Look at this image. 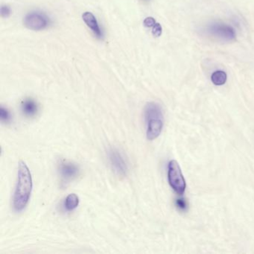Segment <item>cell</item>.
Wrapping results in <instances>:
<instances>
[{"label": "cell", "instance_id": "1", "mask_svg": "<svg viewBox=\"0 0 254 254\" xmlns=\"http://www.w3.org/2000/svg\"><path fill=\"white\" fill-rule=\"evenodd\" d=\"M33 189L32 175L25 162L20 161L17 182L13 197V208L16 212H21L27 206Z\"/></svg>", "mask_w": 254, "mask_h": 254}, {"label": "cell", "instance_id": "2", "mask_svg": "<svg viewBox=\"0 0 254 254\" xmlns=\"http://www.w3.org/2000/svg\"><path fill=\"white\" fill-rule=\"evenodd\" d=\"M145 122H146V136L148 140L157 139L163 130L164 124L163 109L157 102H148L145 107Z\"/></svg>", "mask_w": 254, "mask_h": 254}, {"label": "cell", "instance_id": "3", "mask_svg": "<svg viewBox=\"0 0 254 254\" xmlns=\"http://www.w3.org/2000/svg\"><path fill=\"white\" fill-rule=\"evenodd\" d=\"M168 180L169 185L171 186L174 191L181 195L184 194L186 190V181L184 175L181 172V167L176 160H172L169 162L168 167Z\"/></svg>", "mask_w": 254, "mask_h": 254}, {"label": "cell", "instance_id": "4", "mask_svg": "<svg viewBox=\"0 0 254 254\" xmlns=\"http://www.w3.org/2000/svg\"><path fill=\"white\" fill-rule=\"evenodd\" d=\"M206 33L210 36L226 42L234 41L236 34L232 26L221 22H213L209 23L206 28Z\"/></svg>", "mask_w": 254, "mask_h": 254}, {"label": "cell", "instance_id": "5", "mask_svg": "<svg viewBox=\"0 0 254 254\" xmlns=\"http://www.w3.org/2000/svg\"><path fill=\"white\" fill-rule=\"evenodd\" d=\"M108 161L112 170L119 176H126L129 167L125 154L117 148H111L108 151Z\"/></svg>", "mask_w": 254, "mask_h": 254}, {"label": "cell", "instance_id": "6", "mask_svg": "<svg viewBox=\"0 0 254 254\" xmlns=\"http://www.w3.org/2000/svg\"><path fill=\"white\" fill-rule=\"evenodd\" d=\"M50 24V20L44 14L38 11L29 13L24 18V25L26 28L33 31L45 29Z\"/></svg>", "mask_w": 254, "mask_h": 254}, {"label": "cell", "instance_id": "7", "mask_svg": "<svg viewBox=\"0 0 254 254\" xmlns=\"http://www.w3.org/2000/svg\"><path fill=\"white\" fill-rule=\"evenodd\" d=\"M59 172L64 182L69 183L79 176L80 168L73 162L62 160L59 165Z\"/></svg>", "mask_w": 254, "mask_h": 254}, {"label": "cell", "instance_id": "8", "mask_svg": "<svg viewBox=\"0 0 254 254\" xmlns=\"http://www.w3.org/2000/svg\"><path fill=\"white\" fill-rule=\"evenodd\" d=\"M22 114L26 118H34L38 116L39 112V105L32 98L25 99L21 103Z\"/></svg>", "mask_w": 254, "mask_h": 254}, {"label": "cell", "instance_id": "9", "mask_svg": "<svg viewBox=\"0 0 254 254\" xmlns=\"http://www.w3.org/2000/svg\"><path fill=\"white\" fill-rule=\"evenodd\" d=\"M82 18L86 25L91 29L95 36L101 39L103 37V33L96 17L91 12L87 11L83 14Z\"/></svg>", "mask_w": 254, "mask_h": 254}, {"label": "cell", "instance_id": "10", "mask_svg": "<svg viewBox=\"0 0 254 254\" xmlns=\"http://www.w3.org/2000/svg\"><path fill=\"white\" fill-rule=\"evenodd\" d=\"M79 204V197L75 193L69 194L65 199L64 207L67 211H72L76 209Z\"/></svg>", "mask_w": 254, "mask_h": 254}, {"label": "cell", "instance_id": "11", "mask_svg": "<svg viewBox=\"0 0 254 254\" xmlns=\"http://www.w3.org/2000/svg\"><path fill=\"white\" fill-rule=\"evenodd\" d=\"M227 74L224 71H215L211 75V81L216 86L224 85L227 81Z\"/></svg>", "mask_w": 254, "mask_h": 254}, {"label": "cell", "instance_id": "12", "mask_svg": "<svg viewBox=\"0 0 254 254\" xmlns=\"http://www.w3.org/2000/svg\"><path fill=\"white\" fill-rule=\"evenodd\" d=\"M0 120L5 124H9L12 121V114L11 111L3 105L0 107Z\"/></svg>", "mask_w": 254, "mask_h": 254}, {"label": "cell", "instance_id": "13", "mask_svg": "<svg viewBox=\"0 0 254 254\" xmlns=\"http://www.w3.org/2000/svg\"><path fill=\"white\" fill-rule=\"evenodd\" d=\"M176 206L181 211H186L188 208V203L184 199H178L176 200Z\"/></svg>", "mask_w": 254, "mask_h": 254}, {"label": "cell", "instance_id": "14", "mask_svg": "<svg viewBox=\"0 0 254 254\" xmlns=\"http://www.w3.org/2000/svg\"><path fill=\"white\" fill-rule=\"evenodd\" d=\"M11 14V9L9 6L8 5H2V8H1V16L3 18H7V17H9Z\"/></svg>", "mask_w": 254, "mask_h": 254}, {"label": "cell", "instance_id": "15", "mask_svg": "<svg viewBox=\"0 0 254 254\" xmlns=\"http://www.w3.org/2000/svg\"><path fill=\"white\" fill-rule=\"evenodd\" d=\"M152 33L154 37H160L162 34V27L160 23H156L153 26Z\"/></svg>", "mask_w": 254, "mask_h": 254}, {"label": "cell", "instance_id": "16", "mask_svg": "<svg viewBox=\"0 0 254 254\" xmlns=\"http://www.w3.org/2000/svg\"><path fill=\"white\" fill-rule=\"evenodd\" d=\"M155 20L153 17H147L145 20H144V25L148 28H153V26L156 24Z\"/></svg>", "mask_w": 254, "mask_h": 254}]
</instances>
